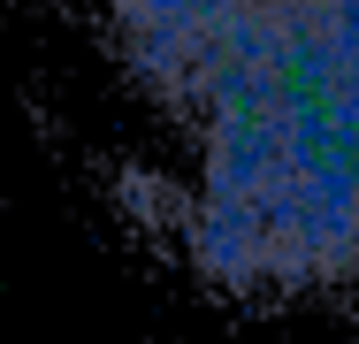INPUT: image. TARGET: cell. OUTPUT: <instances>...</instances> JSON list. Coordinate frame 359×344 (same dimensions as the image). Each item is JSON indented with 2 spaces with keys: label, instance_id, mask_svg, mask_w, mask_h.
Wrapping results in <instances>:
<instances>
[{
  "label": "cell",
  "instance_id": "1",
  "mask_svg": "<svg viewBox=\"0 0 359 344\" xmlns=\"http://www.w3.org/2000/svg\"><path fill=\"white\" fill-rule=\"evenodd\" d=\"M123 100L115 199L237 306L359 298V0H69Z\"/></svg>",
  "mask_w": 359,
  "mask_h": 344
}]
</instances>
